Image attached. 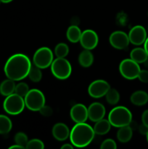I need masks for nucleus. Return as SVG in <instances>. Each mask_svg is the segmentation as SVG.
I'll use <instances>...</instances> for the list:
<instances>
[{
    "label": "nucleus",
    "mask_w": 148,
    "mask_h": 149,
    "mask_svg": "<svg viewBox=\"0 0 148 149\" xmlns=\"http://www.w3.org/2000/svg\"><path fill=\"white\" fill-rule=\"evenodd\" d=\"M94 62V56L89 49L82 51L78 55V63L84 68H89Z\"/></svg>",
    "instance_id": "aec40b11"
},
{
    "label": "nucleus",
    "mask_w": 148,
    "mask_h": 149,
    "mask_svg": "<svg viewBox=\"0 0 148 149\" xmlns=\"http://www.w3.org/2000/svg\"><path fill=\"white\" fill-rule=\"evenodd\" d=\"M130 100L132 104L135 106H144L148 102V94L143 90H138L131 95Z\"/></svg>",
    "instance_id": "dca6fc26"
},
{
    "label": "nucleus",
    "mask_w": 148,
    "mask_h": 149,
    "mask_svg": "<svg viewBox=\"0 0 148 149\" xmlns=\"http://www.w3.org/2000/svg\"><path fill=\"white\" fill-rule=\"evenodd\" d=\"M1 0H0V3H1Z\"/></svg>",
    "instance_id": "a19ab883"
},
{
    "label": "nucleus",
    "mask_w": 148,
    "mask_h": 149,
    "mask_svg": "<svg viewBox=\"0 0 148 149\" xmlns=\"http://www.w3.org/2000/svg\"><path fill=\"white\" fill-rule=\"evenodd\" d=\"M53 52L46 47H43L35 52L33 57V65L41 69L49 67L53 61Z\"/></svg>",
    "instance_id": "0eeeda50"
},
{
    "label": "nucleus",
    "mask_w": 148,
    "mask_h": 149,
    "mask_svg": "<svg viewBox=\"0 0 148 149\" xmlns=\"http://www.w3.org/2000/svg\"><path fill=\"white\" fill-rule=\"evenodd\" d=\"M25 104L24 97L18 95L16 93L6 97L3 103V108L6 113L10 115H18L23 112Z\"/></svg>",
    "instance_id": "39448f33"
},
{
    "label": "nucleus",
    "mask_w": 148,
    "mask_h": 149,
    "mask_svg": "<svg viewBox=\"0 0 148 149\" xmlns=\"http://www.w3.org/2000/svg\"><path fill=\"white\" fill-rule=\"evenodd\" d=\"M106 100L110 105H116L120 100V94L115 89L110 88L105 95Z\"/></svg>",
    "instance_id": "b1692460"
},
{
    "label": "nucleus",
    "mask_w": 148,
    "mask_h": 149,
    "mask_svg": "<svg viewBox=\"0 0 148 149\" xmlns=\"http://www.w3.org/2000/svg\"><path fill=\"white\" fill-rule=\"evenodd\" d=\"M39 113L44 116H52V113H53V111H52V109L50 106L44 105V106L39 110Z\"/></svg>",
    "instance_id": "7c9ffc66"
},
{
    "label": "nucleus",
    "mask_w": 148,
    "mask_h": 149,
    "mask_svg": "<svg viewBox=\"0 0 148 149\" xmlns=\"http://www.w3.org/2000/svg\"><path fill=\"white\" fill-rule=\"evenodd\" d=\"M138 128H139V132H140L142 135H147V133L148 132V127L147 126H145L144 124H142L141 125H139Z\"/></svg>",
    "instance_id": "72a5a7b5"
},
{
    "label": "nucleus",
    "mask_w": 148,
    "mask_h": 149,
    "mask_svg": "<svg viewBox=\"0 0 148 149\" xmlns=\"http://www.w3.org/2000/svg\"><path fill=\"white\" fill-rule=\"evenodd\" d=\"M139 81L143 83H148V70H141L138 75Z\"/></svg>",
    "instance_id": "2f4dec72"
},
{
    "label": "nucleus",
    "mask_w": 148,
    "mask_h": 149,
    "mask_svg": "<svg viewBox=\"0 0 148 149\" xmlns=\"http://www.w3.org/2000/svg\"><path fill=\"white\" fill-rule=\"evenodd\" d=\"M69 128L65 124L57 123L54 125L52 128V135L56 140L59 141H64L70 137Z\"/></svg>",
    "instance_id": "2eb2a0df"
},
{
    "label": "nucleus",
    "mask_w": 148,
    "mask_h": 149,
    "mask_svg": "<svg viewBox=\"0 0 148 149\" xmlns=\"http://www.w3.org/2000/svg\"><path fill=\"white\" fill-rule=\"evenodd\" d=\"M110 88V84L107 81L103 79H97L92 81L89 84L88 88V93L91 97L94 98H100L105 96Z\"/></svg>",
    "instance_id": "1a4fd4ad"
},
{
    "label": "nucleus",
    "mask_w": 148,
    "mask_h": 149,
    "mask_svg": "<svg viewBox=\"0 0 148 149\" xmlns=\"http://www.w3.org/2000/svg\"><path fill=\"white\" fill-rule=\"evenodd\" d=\"M79 42L84 49L91 50L94 49L98 45V35L94 31L87 29L82 32Z\"/></svg>",
    "instance_id": "9b49d317"
},
{
    "label": "nucleus",
    "mask_w": 148,
    "mask_h": 149,
    "mask_svg": "<svg viewBox=\"0 0 148 149\" xmlns=\"http://www.w3.org/2000/svg\"><path fill=\"white\" fill-rule=\"evenodd\" d=\"M15 86L16 84L14 80H12L10 79L4 80L0 84V94L5 97L13 94L15 93Z\"/></svg>",
    "instance_id": "6ab92c4d"
},
{
    "label": "nucleus",
    "mask_w": 148,
    "mask_h": 149,
    "mask_svg": "<svg viewBox=\"0 0 148 149\" xmlns=\"http://www.w3.org/2000/svg\"><path fill=\"white\" fill-rule=\"evenodd\" d=\"M108 120L112 126L115 127L127 126L132 121V113L126 107L117 106L110 111Z\"/></svg>",
    "instance_id": "7ed1b4c3"
},
{
    "label": "nucleus",
    "mask_w": 148,
    "mask_h": 149,
    "mask_svg": "<svg viewBox=\"0 0 148 149\" xmlns=\"http://www.w3.org/2000/svg\"><path fill=\"white\" fill-rule=\"evenodd\" d=\"M141 69L139 63L131 60L124 59L119 65V71L123 78L129 80H133L138 78Z\"/></svg>",
    "instance_id": "6e6552de"
},
{
    "label": "nucleus",
    "mask_w": 148,
    "mask_h": 149,
    "mask_svg": "<svg viewBox=\"0 0 148 149\" xmlns=\"http://www.w3.org/2000/svg\"><path fill=\"white\" fill-rule=\"evenodd\" d=\"M130 58L137 63H144L148 58V55L144 48L137 47L133 49L130 53Z\"/></svg>",
    "instance_id": "412c9836"
},
{
    "label": "nucleus",
    "mask_w": 148,
    "mask_h": 149,
    "mask_svg": "<svg viewBox=\"0 0 148 149\" xmlns=\"http://www.w3.org/2000/svg\"><path fill=\"white\" fill-rule=\"evenodd\" d=\"M12 148H24L23 147H22L20 145H17V144H15V145H12L9 148V149H12Z\"/></svg>",
    "instance_id": "e433bc0d"
},
{
    "label": "nucleus",
    "mask_w": 148,
    "mask_h": 149,
    "mask_svg": "<svg viewBox=\"0 0 148 149\" xmlns=\"http://www.w3.org/2000/svg\"><path fill=\"white\" fill-rule=\"evenodd\" d=\"M44 148V144L39 139H32L28 142L27 145H26V148L28 149H33V148H37V149H43Z\"/></svg>",
    "instance_id": "c85d7f7f"
},
{
    "label": "nucleus",
    "mask_w": 148,
    "mask_h": 149,
    "mask_svg": "<svg viewBox=\"0 0 148 149\" xmlns=\"http://www.w3.org/2000/svg\"><path fill=\"white\" fill-rule=\"evenodd\" d=\"M144 64H145V67H146V68H148V58H147V59L146 60V61H145V62L144 63Z\"/></svg>",
    "instance_id": "58836bf2"
},
{
    "label": "nucleus",
    "mask_w": 148,
    "mask_h": 149,
    "mask_svg": "<svg viewBox=\"0 0 148 149\" xmlns=\"http://www.w3.org/2000/svg\"><path fill=\"white\" fill-rule=\"evenodd\" d=\"M12 123L9 117L5 115L0 114V134L5 135L11 131Z\"/></svg>",
    "instance_id": "5701e85b"
},
{
    "label": "nucleus",
    "mask_w": 148,
    "mask_h": 149,
    "mask_svg": "<svg viewBox=\"0 0 148 149\" xmlns=\"http://www.w3.org/2000/svg\"><path fill=\"white\" fill-rule=\"evenodd\" d=\"M31 62L27 55L17 53L12 55L4 65V71L8 79L15 81H20L28 77Z\"/></svg>",
    "instance_id": "f257e3e1"
},
{
    "label": "nucleus",
    "mask_w": 148,
    "mask_h": 149,
    "mask_svg": "<svg viewBox=\"0 0 148 149\" xmlns=\"http://www.w3.org/2000/svg\"><path fill=\"white\" fill-rule=\"evenodd\" d=\"M29 79L33 82H39L41 80L42 78V73L41 71V68L39 67L36 66L35 65H31L28 74Z\"/></svg>",
    "instance_id": "393cba45"
},
{
    "label": "nucleus",
    "mask_w": 148,
    "mask_h": 149,
    "mask_svg": "<svg viewBox=\"0 0 148 149\" xmlns=\"http://www.w3.org/2000/svg\"><path fill=\"white\" fill-rule=\"evenodd\" d=\"M73 148V146L72 145H71L70 143H65L61 146V148L62 149H72Z\"/></svg>",
    "instance_id": "f704fd0d"
},
{
    "label": "nucleus",
    "mask_w": 148,
    "mask_h": 149,
    "mask_svg": "<svg viewBox=\"0 0 148 149\" xmlns=\"http://www.w3.org/2000/svg\"><path fill=\"white\" fill-rule=\"evenodd\" d=\"M95 135L94 129L88 124L76 123L70 133V140L73 146L77 148H84L89 145Z\"/></svg>",
    "instance_id": "f03ea898"
},
{
    "label": "nucleus",
    "mask_w": 148,
    "mask_h": 149,
    "mask_svg": "<svg viewBox=\"0 0 148 149\" xmlns=\"http://www.w3.org/2000/svg\"><path fill=\"white\" fill-rule=\"evenodd\" d=\"M105 113V108L100 103L94 102L88 108V117L91 122H96L103 119Z\"/></svg>",
    "instance_id": "4468645a"
},
{
    "label": "nucleus",
    "mask_w": 148,
    "mask_h": 149,
    "mask_svg": "<svg viewBox=\"0 0 148 149\" xmlns=\"http://www.w3.org/2000/svg\"><path fill=\"white\" fill-rule=\"evenodd\" d=\"M109 42L112 47L117 49H126L130 43L127 33L121 31L113 32L109 38Z\"/></svg>",
    "instance_id": "9d476101"
},
{
    "label": "nucleus",
    "mask_w": 148,
    "mask_h": 149,
    "mask_svg": "<svg viewBox=\"0 0 148 149\" xmlns=\"http://www.w3.org/2000/svg\"><path fill=\"white\" fill-rule=\"evenodd\" d=\"M15 142L17 145L21 146L24 148H26V145H27L28 142V138L26 135V133L22 132H19L15 135Z\"/></svg>",
    "instance_id": "bb28decb"
},
{
    "label": "nucleus",
    "mask_w": 148,
    "mask_h": 149,
    "mask_svg": "<svg viewBox=\"0 0 148 149\" xmlns=\"http://www.w3.org/2000/svg\"><path fill=\"white\" fill-rule=\"evenodd\" d=\"M101 149H116L117 148V145L114 140L113 139H106L102 143L100 146Z\"/></svg>",
    "instance_id": "c756f323"
},
{
    "label": "nucleus",
    "mask_w": 148,
    "mask_h": 149,
    "mask_svg": "<svg viewBox=\"0 0 148 149\" xmlns=\"http://www.w3.org/2000/svg\"><path fill=\"white\" fill-rule=\"evenodd\" d=\"M130 43L139 46L145 43L147 39V31L142 26H135L132 28L128 34Z\"/></svg>",
    "instance_id": "f8f14e48"
},
{
    "label": "nucleus",
    "mask_w": 148,
    "mask_h": 149,
    "mask_svg": "<svg viewBox=\"0 0 148 149\" xmlns=\"http://www.w3.org/2000/svg\"><path fill=\"white\" fill-rule=\"evenodd\" d=\"M26 106L32 111H39L45 105L46 99L44 93L37 89H32L24 97Z\"/></svg>",
    "instance_id": "423d86ee"
},
{
    "label": "nucleus",
    "mask_w": 148,
    "mask_h": 149,
    "mask_svg": "<svg viewBox=\"0 0 148 149\" xmlns=\"http://www.w3.org/2000/svg\"><path fill=\"white\" fill-rule=\"evenodd\" d=\"M144 49L146 51L147 54L148 55V37H147L146 40H145V43H144Z\"/></svg>",
    "instance_id": "c9c22d12"
},
{
    "label": "nucleus",
    "mask_w": 148,
    "mask_h": 149,
    "mask_svg": "<svg viewBox=\"0 0 148 149\" xmlns=\"http://www.w3.org/2000/svg\"><path fill=\"white\" fill-rule=\"evenodd\" d=\"M132 135H133V130L129 125L121 127L119 128L117 132L118 140L119 142L123 143L129 142L131 139Z\"/></svg>",
    "instance_id": "a211bd4d"
},
{
    "label": "nucleus",
    "mask_w": 148,
    "mask_h": 149,
    "mask_svg": "<svg viewBox=\"0 0 148 149\" xmlns=\"http://www.w3.org/2000/svg\"><path fill=\"white\" fill-rule=\"evenodd\" d=\"M82 31L77 26L73 25L68 29L66 32V36L68 41L72 43H77L80 41Z\"/></svg>",
    "instance_id": "4be33fe9"
},
{
    "label": "nucleus",
    "mask_w": 148,
    "mask_h": 149,
    "mask_svg": "<svg viewBox=\"0 0 148 149\" xmlns=\"http://www.w3.org/2000/svg\"><path fill=\"white\" fill-rule=\"evenodd\" d=\"M12 1H13V0H1V2L4 3V4H7V3L11 2Z\"/></svg>",
    "instance_id": "4c0bfd02"
},
{
    "label": "nucleus",
    "mask_w": 148,
    "mask_h": 149,
    "mask_svg": "<svg viewBox=\"0 0 148 149\" xmlns=\"http://www.w3.org/2000/svg\"><path fill=\"white\" fill-rule=\"evenodd\" d=\"M142 124L148 127V109L145 110L142 115Z\"/></svg>",
    "instance_id": "473e14b6"
},
{
    "label": "nucleus",
    "mask_w": 148,
    "mask_h": 149,
    "mask_svg": "<svg viewBox=\"0 0 148 149\" xmlns=\"http://www.w3.org/2000/svg\"><path fill=\"white\" fill-rule=\"evenodd\" d=\"M71 118L75 123H83L86 122L88 117V108L84 104L78 103L71 108L70 111Z\"/></svg>",
    "instance_id": "ddd939ff"
},
{
    "label": "nucleus",
    "mask_w": 148,
    "mask_h": 149,
    "mask_svg": "<svg viewBox=\"0 0 148 149\" xmlns=\"http://www.w3.org/2000/svg\"><path fill=\"white\" fill-rule=\"evenodd\" d=\"M146 137H147V142H148V132H147V133Z\"/></svg>",
    "instance_id": "ea45409f"
},
{
    "label": "nucleus",
    "mask_w": 148,
    "mask_h": 149,
    "mask_svg": "<svg viewBox=\"0 0 148 149\" xmlns=\"http://www.w3.org/2000/svg\"><path fill=\"white\" fill-rule=\"evenodd\" d=\"M111 124L110 123L108 119H102L96 122L94 127H93L95 134L99 135H104L108 133L111 128Z\"/></svg>",
    "instance_id": "f3484780"
},
{
    "label": "nucleus",
    "mask_w": 148,
    "mask_h": 149,
    "mask_svg": "<svg viewBox=\"0 0 148 149\" xmlns=\"http://www.w3.org/2000/svg\"><path fill=\"white\" fill-rule=\"evenodd\" d=\"M29 87L28 84L25 82H20L16 84L15 89V93L18 95L24 97L29 91Z\"/></svg>",
    "instance_id": "cd10ccee"
},
{
    "label": "nucleus",
    "mask_w": 148,
    "mask_h": 149,
    "mask_svg": "<svg viewBox=\"0 0 148 149\" xmlns=\"http://www.w3.org/2000/svg\"><path fill=\"white\" fill-rule=\"evenodd\" d=\"M50 66L54 77L59 80L67 79L72 72L71 63L65 58H57L53 60Z\"/></svg>",
    "instance_id": "20e7f679"
},
{
    "label": "nucleus",
    "mask_w": 148,
    "mask_h": 149,
    "mask_svg": "<svg viewBox=\"0 0 148 149\" xmlns=\"http://www.w3.org/2000/svg\"><path fill=\"white\" fill-rule=\"evenodd\" d=\"M69 53V47L65 43H59L55 47V55L57 58H65Z\"/></svg>",
    "instance_id": "a878e982"
}]
</instances>
